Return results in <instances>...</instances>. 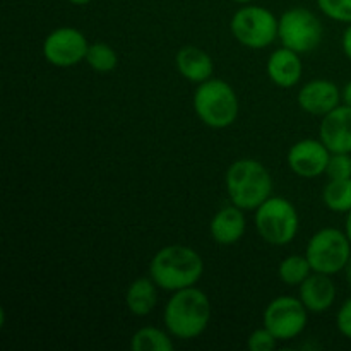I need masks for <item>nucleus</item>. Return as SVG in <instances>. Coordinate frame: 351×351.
Wrapping results in <instances>:
<instances>
[{
	"label": "nucleus",
	"instance_id": "obj_13",
	"mask_svg": "<svg viewBox=\"0 0 351 351\" xmlns=\"http://www.w3.org/2000/svg\"><path fill=\"white\" fill-rule=\"evenodd\" d=\"M319 139L331 153H351V106L341 103L322 117Z\"/></svg>",
	"mask_w": 351,
	"mask_h": 351
},
{
	"label": "nucleus",
	"instance_id": "obj_24",
	"mask_svg": "<svg viewBox=\"0 0 351 351\" xmlns=\"http://www.w3.org/2000/svg\"><path fill=\"white\" fill-rule=\"evenodd\" d=\"M326 177L329 180L338 178H351V153H331Z\"/></svg>",
	"mask_w": 351,
	"mask_h": 351
},
{
	"label": "nucleus",
	"instance_id": "obj_3",
	"mask_svg": "<svg viewBox=\"0 0 351 351\" xmlns=\"http://www.w3.org/2000/svg\"><path fill=\"white\" fill-rule=\"evenodd\" d=\"M225 187L232 204L243 211H256L273 195V177L261 161L240 158L226 170Z\"/></svg>",
	"mask_w": 351,
	"mask_h": 351
},
{
	"label": "nucleus",
	"instance_id": "obj_15",
	"mask_svg": "<svg viewBox=\"0 0 351 351\" xmlns=\"http://www.w3.org/2000/svg\"><path fill=\"white\" fill-rule=\"evenodd\" d=\"M338 290L332 276L322 273H312L298 287V298L311 314H324L335 305Z\"/></svg>",
	"mask_w": 351,
	"mask_h": 351
},
{
	"label": "nucleus",
	"instance_id": "obj_6",
	"mask_svg": "<svg viewBox=\"0 0 351 351\" xmlns=\"http://www.w3.org/2000/svg\"><path fill=\"white\" fill-rule=\"evenodd\" d=\"M278 23L280 17L274 16L267 7L245 3L233 14L230 31L242 47L261 50L278 40Z\"/></svg>",
	"mask_w": 351,
	"mask_h": 351
},
{
	"label": "nucleus",
	"instance_id": "obj_2",
	"mask_svg": "<svg viewBox=\"0 0 351 351\" xmlns=\"http://www.w3.org/2000/svg\"><path fill=\"white\" fill-rule=\"evenodd\" d=\"M211 302L197 287H189L171 293L163 311V322L173 338L191 341L199 338L211 322Z\"/></svg>",
	"mask_w": 351,
	"mask_h": 351
},
{
	"label": "nucleus",
	"instance_id": "obj_8",
	"mask_svg": "<svg viewBox=\"0 0 351 351\" xmlns=\"http://www.w3.org/2000/svg\"><path fill=\"white\" fill-rule=\"evenodd\" d=\"M322 36L324 27L321 19L307 7H291L280 16L278 40L281 41V47L305 55L321 45Z\"/></svg>",
	"mask_w": 351,
	"mask_h": 351
},
{
	"label": "nucleus",
	"instance_id": "obj_22",
	"mask_svg": "<svg viewBox=\"0 0 351 351\" xmlns=\"http://www.w3.org/2000/svg\"><path fill=\"white\" fill-rule=\"evenodd\" d=\"M86 64L99 74H108V72L115 71L119 65V55H117L115 48L110 47L108 43H89L88 53H86Z\"/></svg>",
	"mask_w": 351,
	"mask_h": 351
},
{
	"label": "nucleus",
	"instance_id": "obj_23",
	"mask_svg": "<svg viewBox=\"0 0 351 351\" xmlns=\"http://www.w3.org/2000/svg\"><path fill=\"white\" fill-rule=\"evenodd\" d=\"M321 12L336 23H351V0H315Z\"/></svg>",
	"mask_w": 351,
	"mask_h": 351
},
{
	"label": "nucleus",
	"instance_id": "obj_20",
	"mask_svg": "<svg viewBox=\"0 0 351 351\" xmlns=\"http://www.w3.org/2000/svg\"><path fill=\"white\" fill-rule=\"evenodd\" d=\"M322 202L332 213L346 215L351 211V178L329 180L322 189Z\"/></svg>",
	"mask_w": 351,
	"mask_h": 351
},
{
	"label": "nucleus",
	"instance_id": "obj_9",
	"mask_svg": "<svg viewBox=\"0 0 351 351\" xmlns=\"http://www.w3.org/2000/svg\"><path fill=\"white\" fill-rule=\"evenodd\" d=\"M308 314L311 312L302 304L300 298L281 295L271 300L264 308L263 322L276 336L278 341H290L305 331Z\"/></svg>",
	"mask_w": 351,
	"mask_h": 351
},
{
	"label": "nucleus",
	"instance_id": "obj_25",
	"mask_svg": "<svg viewBox=\"0 0 351 351\" xmlns=\"http://www.w3.org/2000/svg\"><path fill=\"white\" fill-rule=\"evenodd\" d=\"M276 336L266 326L254 329L249 338H247V348L250 351H271L276 348Z\"/></svg>",
	"mask_w": 351,
	"mask_h": 351
},
{
	"label": "nucleus",
	"instance_id": "obj_21",
	"mask_svg": "<svg viewBox=\"0 0 351 351\" xmlns=\"http://www.w3.org/2000/svg\"><path fill=\"white\" fill-rule=\"evenodd\" d=\"M312 273L314 271H312V266L305 254L304 256L291 254V256L285 257L278 266V276H280L281 283H285L287 287H300Z\"/></svg>",
	"mask_w": 351,
	"mask_h": 351
},
{
	"label": "nucleus",
	"instance_id": "obj_27",
	"mask_svg": "<svg viewBox=\"0 0 351 351\" xmlns=\"http://www.w3.org/2000/svg\"><path fill=\"white\" fill-rule=\"evenodd\" d=\"M341 50L345 53V57L351 60V23L346 24L345 31H343L341 36Z\"/></svg>",
	"mask_w": 351,
	"mask_h": 351
},
{
	"label": "nucleus",
	"instance_id": "obj_26",
	"mask_svg": "<svg viewBox=\"0 0 351 351\" xmlns=\"http://www.w3.org/2000/svg\"><path fill=\"white\" fill-rule=\"evenodd\" d=\"M336 328H338L339 335L351 341V297L346 298L336 312Z\"/></svg>",
	"mask_w": 351,
	"mask_h": 351
},
{
	"label": "nucleus",
	"instance_id": "obj_28",
	"mask_svg": "<svg viewBox=\"0 0 351 351\" xmlns=\"http://www.w3.org/2000/svg\"><path fill=\"white\" fill-rule=\"evenodd\" d=\"M341 96H343V103L351 106V81L346 82L345 88L341 89Z\"/></svg>",
	"mask_w": 351,
	"mask_h": 351
},
{
	"label": "nucleus",
	"instance_id": "obj_4",
	"mask_svg": "<svg viewBox=\"0 0 351 351\" xmlns=\"http://www.w3.org/2000/svg\"><path fill=\"white\" fill-rule=\"evenodd\" d=\"M192 106L197 119L211 129L233 125L240 112L239 96L233 86L218 77L197 84L192 96Z\"/></svg>",
	"mask_w": 351,
	"mask_h": 351
},
{
	"label": "nucleus",
	"instance_id": "obj_17",
	"mask_svg": "<svg viewBox=\"0 0 351 351\" xmlns=\"http://www.w3.org/2000/svg\"><path fill=\"white\" fill-rule=\"evenodd\" d=\"M175 65H177L178 74L185 81L194 82V84H201V82L211 79L215 74V62H213L211 55L202 48L194 47V45L182 47L177 51Z\"/></svg>",
	"mask_w": 351,
	"mask_h": 351
},
{
	"label": "nucleus",
	"instance_id": "obj_29",
	"mask_svg": "<svg viewBox=\"0 0 351 351\" xmlns=\"http://www.w3.org/2000/svg\"><path fill=\"white\" fill-rule=\"evenodd\" d=\"M346 232V235H348L350 242H351V211L346 213V218H345V228H343Z\"/></svg>",
	"mask_w": 351,
	"mask_h": 351
},
{
	"label": "nucleus",
	"instance_id": "obj_32",
	"mask_svg": "<svg viewBox=\"0 0 351 351\" xmlns=\"http://www.w3.org/2000/svg\"><path fill=\"white\" fill-rule=\"evenodd\" d=\"M232 2H237V3H240V5H245V3H252L254 0H232Z\"/></svg>",
	"mask_w": 351,
	"mask_h": 351
},
{
	"label": "nucleus",
	"instance_id": "obj_19",
	"mask_svg": "<svg viewBox=\"0 0 351 351\" xmlns=\"http://www.w3.org/2000/svg\"><path fill=\"white\" fill-rule=\"evenodd\" d=\"M173 336L154 326H144L137 329L130 338L132 351H173Z\"/></svg>",
	"mask_w": 351,
	"mask_h": 351
},
{
	"label": "nucleus",
	"instance_id": "obj_14",
	"mask_svg": "<svg viewBox=\"0 0 351 351\" xmlns=\"http://www.w3.org/2000/svg\"><path fill=\"white\" fill-rule=\"evenodd\" d=\"M267 77L278 88H295L302 81L304 64L302 55L287 47H280L267 57L266 62Z\"/></svg>",
	"mask_w": 351,
	"mask_h": 351
},
{
	"label": "nucleus",
	"instance_id": "obj_1",
	"mask_svg": "<svg viewBox=\"0 0 351 351\" xmlns=\"http://www.w3.org/2000/svg\"><path fill=\"white\" fill-rule=\"evenodd\" d=\"M204 274V259L195 249L180 243L165 245L149 263V276L160 290L173 291L195 287Z\"/></svg>",
	"mask_w": 351,
	"mask_h": 351
},
{
	"label": "nucleus",
	"instance_id": "obj_7",
	"mask_svg": "<svg viewBox=\"0 0 351 351\" xmlns=\"http://www.w3.org/2000/svg\"><path fill=\"white\" fill-rule=\"evenodd\" d=\"M308 263L314 273L335 274L345 271L351 257V242L345 230L326 226L308 239L305 249Z\"/></svg>",
	"mask_w": 351,
	"mask_h": 351
},
{
	"label": "nucleus",
	"instance_id": "obj_30",
	"mask_svg": "<svg viewBox=\"0 0 351 351\" xmlns=\"http://www.w3.org/2000/svg\"><path fill=\"white\" fill-rule=\"evenodd\" d=\"M345 276H346V281H348V285L351 288V257H350L348 264H346V267H345Z\"/></svg>",
	"mask_w": 351,
	"mask_h": 351
},
{
	"label": "nucleus",
	"instance_id": "obj_5",
	"mask_svg": "<svg viewBox=\"0 0 351 351\" xmlns=\"http://www.w3.org/2000/svg\"><path fill=\"white\" fill-rule=\"evenodd\" d=\"M254 225L266 243L285 247L291 243L300 228V216L291 201L281 195H271L254 211Z\"/></svg>",
	"mask_w": 351,
	"mask_h": 351
},
{
	"label": "nucleus",
	"instance_id": "obj_18",
	"mask_svg": "<svg viewBox=\"0 0 351 351\" xmlns=\"http://www.w3.org/2000/svg\"><path fill=\"white\" fill-rule=\"evenodd\" d=\"M158 287L151 276L134 280L125 291V305L134 317H146L158 305Z\"/></svg>",
	"mask_w": 351,
	"mask_h": 351
},
{
	"label": "nucleus",
	"instance_id": "obj_12",
	"mask_svg": "<svg viewBox=\"0 0 351 351\" xmlns=\"http://www.w3.org/2000/svg\"><path fill=\"white\" fill-rule=\"evenodd\" d=\"M297 103L308 115L324 117L343 103L341 89L329 79H312L300 88Z\"/></svg>",
	"mask_w": 351,
	"mask_h": 351
},
{
	"label": "nucleus",
	"instance_id": "obj_16",
	"mask_svg": "<svg viewBox=\"0 0 351 351\" xmlns=\"http://www.w3.org/2000/svg\"><path fill=\"white\" fill-rule=\"evenodd\" d=\"M247 230L245 211L235 204L225 206L213 216L209 223V233L211 239L218 245L230 247L239 243L243 239Z\"/></svg>",
	"mask_w": 351,
	"mask_h": 351
},
{
	"label": "nucleus",
	"instance_id": "obj_31",
	"mask_svg": "<svg viewBox=\"0 0 351 351\" xmlns=\"http://www.w3.org/2000/svg\"><path fill=\"white\" fill-rule=\"evenodd\" d=\"M67 2L74 3V5H88V3H91L93 0H67Z\"/></svg>",
	"mask_w": 351,
	"mask_h": 351
},
{
	"label": "nucleus",
	"instance_id": "obj_11",
	"mask_svg": "<svg viewBox=\"0 0 351 351\" xmlns=\"http://www.w3.org/2000/svg\"><path fill=\"white\" fill-rule=\"evenodd\" d=\"M329 158L331 151L321 139H302L288 149L287 163L297 177L317 178L326 175Z\"/></svg>",
	"mask_w": 351,
	"mask_h": 351
},
{
	"label": "nucleus",
	"instance_id": "obj_10",
	"mask_svg": "<svg viewBox=\"0 0 351 351\" xmlns=\"http://www.w3.org/2000/svg\"><path fill=\"white\" fill-rule=\"evenodd\" d=\"M88 48L89 43L82 31L77 27L62 26L47 34L41 51L48 64L53 67L69 69L86 60Z\"/></svg>",
	"mask_w": 351,
	"mask_h": 351
}]
</instances>
